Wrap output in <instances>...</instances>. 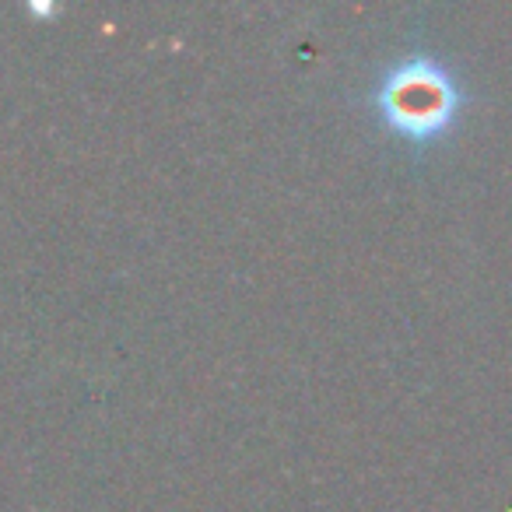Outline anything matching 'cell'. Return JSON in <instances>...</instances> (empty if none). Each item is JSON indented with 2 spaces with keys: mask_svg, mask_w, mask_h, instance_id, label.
Segmentation results:
<instances>
[{
  "mask_svg": "<svg viewBox=\"0 0 512 512\" xmlns=\"http://www.w3.org/2000/svg\"><path fill=\"white\" fill-rule=\"evenodd\" d=\"M463 102L467 99L456 78L435 57L400 60L372 92V106L383 127L411 144H432L446 137Z\"/></svg>",
  "mask_w": 512,
  "mask_h": 512,
  "instance_id": "obj_1",
  "label": "cell"
}]
</instances>
